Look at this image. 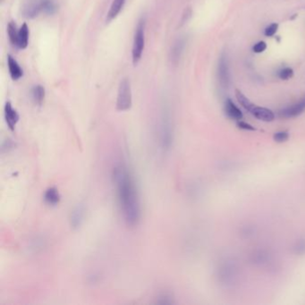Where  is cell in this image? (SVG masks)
I'll return each instance as SVG.
<instances>
[{
  "mask_svg": "<svg viewBox=\"0 0 305 305\" xmlns=\"http://www.w3.org/2000/svg\"><path fill=\"white\" fill-rule=\"evenodd\" d=\"M113 179L117 189V199L126 224L137 226L142 216L139 194L135 180L126 166H117L113 172Z\"/></svg>",
  "mask_w": 305,
  "mask_h": 305,
  "instance_id": "cell-1",
  "label": "cell"
},
{
  "mask_svg": "<svg viewBox=\"0 0 305 305\" xmlns=\"http://www.w3.org/2000/svg\"><path fill=\"white\" fill-rule=\"evenodd\" d=\"M240 269L237 261L232 258H225L220 260L216 269L218 282L225 288H233L240 279Z\"/></svg>",
  "mask_w": 305,
  "mask_h": 305,
  "instance_id": "cell-2",
  "label": "cell"
},
{
  "mask_svg": "<svg viewBox=\"0 0 305 305\" xmlns=\"http://www.w3.org/2000/svg\"><path fill=\"white\" fill-rule=\"evenodd\" d=\"M145 25H146L145 19H140L135 29V38L132 49V59H133V64L135 66L139 63L144 54V47H145Z\"/></svg>",
  "mask_w": 305,
  "mask_h": 305,
  "instance_id": "cell-3",
  "label": "cell"
},
{
  "mask_svg": "<svg viewBox=\"0 0 305 305\" xmlns=\"http://www.w3.org/2000/svg\"><path fill=\"white\" fill-rule=\"evenodd\" d=\"M159 142L162 149L167 151L171 148L174 140V130L168 112L163 111L159 122Z\"/></svg>",
  "mask_w": 305,
  "mask_h": 305,
  "instance_id": "cell-4",
  "label": "cell"
},
{
  "mask_svg": "<svg viewBox=\"0 0 305 305\" xmlns=\"http://www.w3.org/2000/svg\"><path fill=\"white\" fill-rule=\"evenodd\" d=\"M133 104V96H132V88L130 81L128 79H123L117 91V109L118 111H126L132 108Z\"/></svg>",
  "mask_w": 305,
  "mask_h": 305,
  "instance_id": "cell-5",
  "label": "cell"
},
{
  "mask_svg": "<svg viewBox=\"0 0 305 305\" xmlns=\"http://www.w3.org/2000/svg\"><path fill=\"white\" fill-rule=\"evenodd\" d=\"M218 77L220 85L223 89H228L230 84V70H229V58L227 53L220 56L218 65Z\"/></svg>",
  "mask_w": 305,
  "mask_h": 305,
  "instance_id": "cell-6",
  "label": "cell"
},
{
  "mask_svg": "<svg viewBox=\"0 0 305 305\" xmlns=\"http://www.w3.org/2000/svg\"><path fill=\"white\" fill-rule=\"evenodd\" d=\"M305 111V94L303 98L292 106L283 108L279 111V116L283 118H295L299 117Z\"/></svg>",
  "mask_w": 305,
  "mask_h": 305,
  "instance_id": "cell-7",
  "label": "cell"
},
{
  "mask_svg": "<svg viewBox=\"0 0 305 305\" xmlns=\"http://www.w3.org/2000/svg\"><path fill=\"white\" fill-rule=\"evenodd\" d=\"M272 256L266 249H257L251 252L250 255V261L251 264L257 267H265L271 262Z\"/></svg>",
  "mask_w": 305,
  "mask_h": 305,
  "instance_id": "cell-8",
  "label": "cell"
},
{
  "mask_svg": "<svg viewBox=\"0 0 305 305\" xmlns=\"http://www.w3.org/2000/svg\"><path fill=\"white\" fill-rule=\"evenodd\" d=\"M85 211V206L81 203L74 208L70 214V226L73 229H78L81 227L84 220Z\"/></svg>",
  "mask_w": 305,
  "mask_h": 305,
  "instance_id": "cell-9",
  "label": "cell"
},
{
  "mask_svg": "<svg viewBox=\"0 0 305 305\" xmlns=\"http://www.w3.org/2000/svg\"><path fill=\"white\" fill-rule=\"evenodd\" d=\"M4 114H5V119L6 122V125L8 126L10 130L14 132L15 130V127L17 126V123L20 119L18 112L13 108L12 104L10 103L9 101H7L5 105L4 108Z\"/></svg>",
  "mask_w": 305,
  "mask_h": 305,
  "instance_id": "cell-10",
  "label": "cell"
},
{
  "mask_svg": "<svg viewBox=\"0 0 305 305\" xmlns=\"http://www.w3.org/2000/svg\"><path fill=\"white\" fill-rule=\"evenodd\" d=\"M250 113L260 121L272 122L275 119V114L269 108L254 106Z\"/></svg>",
  "mask_w": 305,
  "mask_h": 305,
  "instance_id": "cell-11",
  "label": "cell"
},
{
  "mask_svg": "<svg viewBox=\"0 0 305 305\" xmlns=\"http://www.w3.org/2000/svg\"><path fill=\"white\" fill-rule=\"evenodd\" d=\"M7 67L9 70L10 76L14 81H18L23 76V68L20 67L16 59L13 58L11 55L7 56Z\"/></svg>",
  "mask_w": 305,
  "mask_h": 305,
  "instance_id": "cell-12",
  "label": "cell"
},
{
  "mask_svg": "<svg viewBox=\"0 0 305 305\" xmlns=\"http://www.w3.org/2000/svg\"><path fill=\"white\" fill-rule=\"evenodd\" d=\"M225 113L227 117L233 120H241L242 118V112L241 109L238 108L235 104L233 103L232 99H228L225 102Z\"/></svg>",
  "mask_w": 305,
  "mask_h": 305,
  "instance_id": "cell-13",
  "label": "cell"
},
{
  "mask_svg": "<svg viewBox=\"0 0 305 305\" xmlns=\"http://www.w3.org/2000/svg\"><path fill=\"white\" fill-rule=\"evenodd\" d=\"M28 44H29V27L27 23H24L19 29L16 48H18L20 50H25L28 47Z\"/></svg>",
  "mask_w": 305,
  "mask_h": 305,
  "instance_id": "cell-14",
  "label": "cell"
},
{
  "mask_svg": "<svg viewBox=\"0 0 305 305\" xmlns=\"http://www.w3.org/2000/svg\"><path fill=\"white\" fill-rule=\"evenodd\" d=\"M61 200V196L59 193V190L55 187H50L47 189L44 193V201L47 204L50 206H56L59 204Z\"/></svg>",
  "mask_w": 305,
  "mask_h": 305,
  "instance_id": "cell-15",
  "label": "cell"
},
{
  "mask_svg": "<svg viewBox=\"0 0 305 305\" xmlns=\"http://www.w3.org/2000/svg\"><path fill=\"white\" fill-rule=\"evenodd\" d=\"M126 0H113L112 4L107 14V21L110 22L117 17L119 13L121 12L124 5L126 4Z\"/></svg>",
  "mask_w": 305,
  "mask_h": 305,
  "instance_id": "cell-16",
  "label": "cell"
},
{
  "mask_svg": "<svg viewBox=\"0 0 305 305\" xmlns=\"http://www.w3.org/2000/svg\"><path fill=\"white\" fill-rule=\"evenodd\" d=\"M46 90L45 88L42 85L33 86L32 89V98L34 103L38 106H41L45 100Z\"/></svg>",
  "mask_w": 305,
  "mask_h": 305,
  "instance_id": "cell-17",
  "label": "cell"
},
{
  "mask_svg": "<svg viewBox=\"0 0 305 305\" xmlns=\"http://www.w3.org/2000/svg\"><path fill=\"white\" fill-rule=\"evenodd\" d=\"M184 44H185V41L184 39H180L175 42V45L173 46L172 51H171V59L174 62H177L181 58V55L184 50Z\"/></svg>",
  "mask_w": 305,
  "mask_h": 305,
  "instance_id": "cell-18",
  "label": "cell"
},
{
  "mask_svg": "<svg viewBox=\"0 0 305 305\" xmlns=\"http://www.w3.org/2000/svg\"><path fill=\"white\" fill-rule=\"evenodd\" d=\"M235 97H236V99H237L239 104L242 106V108H244L247 111H249V112H251L252 108L255 106L254 104L251 102L250 99L247 98L245 95L242 93L241 90H235Z\"/></svg>",
  "mask_w": 305,
  "mask_h": 305,
  "instance_id": "cell-19",
  "label": "cell"
},
{
  "mask_svg": "<svg viewBox=\"0 0 305 305\" xmlns=\"http://www.w3.org/2000/svg\"><path fill=\"white\" fill-rule=\"evenodd\" d=\"M19 29H17L16 24L14 22H10L7 25V34L9 37V41L12 45H17V39H18Z\"/></svg>",
  "mask_w": 305,
  "mask_h": 305,
  "instance_id": "cell-20",
  "label": "cell"
},
{
  "mask_svg": "<svg viewBox=\"0 0 305 305\" xmlns=\"http://www.w3.org/2000/svg\"><path fill=\"white\" fill-rule=\"evenodd\" d=\"M292 251L295 255H305V238L297 240L292 246Z\"/></svg>",
  "mask_w": 305,
  "mask_h": 305,
  "instance_id": "cell-21",
  "label": "cell"
},
{
  "mask_svg": "<svg viewBox=\"0 0 305 305\" xmlns=\"http://www.w3.org/2000/svg\"><path fill=\"white\" fill-rule=\"evenodd\" d=\"M290 135L287 131H278L277 133H275L273 135L274 142L278 143V144H283L286 143L289 139Z\"/></svg>",
  "mask_w": 305,
  "mask_h": 305,
  "instance_id": "cell-22",
  "label": "cell"
},
{
  "mask_svg": "<svg viewBox=\"0 0 305 305\" xmlns=\"http://www.w3.org/2000/svg\"><path fill=\"white\" fill-rule=\"evenodd\" d=\"M279 79L281 80H289L292 77L294 76V70L290 68H285L281 69L278 74Z\"/></svg>",
  "mask_w": 305,
  "mask_h": 305,
  "instance_id": "cell-23",
  "label": "cell"
},
{
  "mask_svg": "<svg viewBox=\"0 0 305 305\" xmlns=\"http://www.w3.org/2000/svg\"><path fill=\"white\" fill-rule=\"evenodd\" d=\"M278 23H273L269 24L268 27H266L264 31V35L266 37H272L278 32Z\"/></svg>",
  "mask_w": 305,
  "mask_h": 305,
  "instance_id": "cell-24",
  "label": "cell"
},
{
  "mask_svg": "<svg viewBox=\"0 0 305 305\" xmlns=\"http://www.w3.org/2000/svg\"><path fill=\"white\" fill-rule=\"evenodd\" d=\"M236 126H237L238 128H240V129H242V130L251 131V132H253V131L256 130L255 128H254V126H251L249 123L241 121V120H239V121L237 122Z\"/></svg>",
  "mask_w": 305,
  "mask_h": 305,
  "instance_id": "cell-25",
  "label": "cell"
},
{
  "mask_svg": "<svg viewBox=\"0 0 305 305\" xmlns=\"http://www.w3.org/2000/svg\"><path fill=\"white\" fill-rule=\"evenodd\" d=\"M267 49V44L265 41H259L258 43H256L255 45L253 46L252 50L255 53H262Z\"/></svg>",
  "mask_w": 305,
  "mask_h": 305,
  "instance_id": "cell-26",
  "label": "cell"
}]
</instances>
